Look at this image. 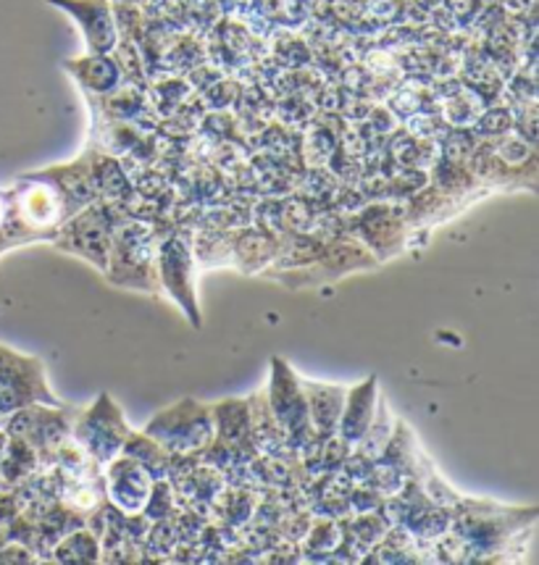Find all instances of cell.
Wrapping results in <instances>:
<instances>
[{
    "label": "cell",
    "instance_id": "cell-20",
    "mask_svg": "<svg viewBox=\"0 0 539 565\" xmlns=\"http://www.w3.org/2000/svg\"><path fill=\"white\" fill-rule=\"evenodd\" d=\"M392 434L395 431H392V426H390V413H387V405L382 403L379 405V411L374 413V422H371L369 431H366L361 443L356 445L358 452L366 455V458H371V460H379L382 458L384 447L390 445Z\"/></svg>",
    "mask_w": 539,
    "mask_h": 565
},
{
    "label": "cell",
    "instance_id": "cell-8",
    "mask_svg": "<svg viewBox=\"0 0 539 565\" xmlns=\"http://www.w3.org/2000/svg\"><path fill=\"white\" fill-rule=\"evenodd\" d=\"M64 405L47 387L45 366L40 358L13 353L0 344V422L27 405Z\"/></svg>",
    "mask_w": 539,
    "mask_h": 565
},
{
    "label": "cell",
    "instance_id": "cell-16",
    "mask_svg": "<svg viewBox=\"0 0 539 565\" xmlns=\"http://www.w3.org/2000/svg\"><path fill=\"white\" fill-rule=\"evenodd\" d=\"M40 452L22 437H9L6 450L0 455V473L9 481V487H22L38 473Z\"/></svg>",
    "mask_w": 539,
    "mask_h": 565
},
{
    "label": "cell",
    "instance_id": "cell-4",
    "mask_svg": "<svg viewBox=\"0 0 539 565\" xmlns=\"http://www.w3.org/2000/svg\"><path fill=\"white\" fill-rule=\"evenodd\" d=\"M156 234L154 226L142 222H129L114 230V245L106 277L116 287H133L142 292H158L156 277Z\"/></svg>",
    "mask_w": 539,
    "mask_h": 565
},
{
    "label": "cell",
    "instance_id": "cell-15",
    "mask_svg": "<svg viewBox=\"0 0 539 565\" xmlns=\"http://www.w3.org/2000/svg\"><path fill=\"white\" fill-rule=\"evenodd\" d=\"M64 68L80 82V87L87 95H103L114 93L116 87H121L124 74L119 64H116L114 53H103V56H82L74 61H64Z\"/></svg>",
    "mask_w": 539,
    "mask_h": 565
},
{
    "label": "cell",
    "instance_id": "cell-11",
    "mask_svg": "<svg viewBox=\"0 0 539 565\" xmlns=\"http://www.w3.org/2000/svg\"><path fill=\"white\" fill-rule=\"evenodd\" d=\"M74 19L85 38L87 56L114 53L119 43V24H116L114 3L110 0H47Z\"/></svg>",
    "mask_w": 539,
    "mask_h": 565
},
{
    "label": "cell",
    "instance_id": "cell-25",
    "mask_svg": "<svg viewBox=\"0 0 539 565\" xmlns=\"http://www.w3.org/2000/svg\"><path fill=\"white\" fill-rule=\"evenodd\" d=\"M6 443H9V434H6L3 426H0V455L6 450Z\"/></svg>",
    "mask_w": 539,
    "mask_h": 565
},
{
    "label": "cell",
    "instance_id": "cell-12",
    "mask_svg": "<svg viewBox=\"0 0 539 565\" xmlns=\"http://www.w3.org/2000/svg\"><path fill=\"white\" fill-rule=\"evenodd\" d=\"M108 473L103 479V489H106L108 502L121 513L135 515L142 513L145 502H148L150 492H154L156 479L150 477V471L140 460L129 458L121 452V458L116 455L114 460H108Z\"/></svg>",
    "mask_w": 539,
    "mask_h": 565
},
{
    "label": "cell",
    "instance_id": "cell-19",
    "mask_svg": "<svg viewBox=\"0 0 539 565\" xmlns=\"http://www.w3.org/2000/svg\"><path fill=\"white\" fill-rule=\"evenodd\" d=\"M361 222H363L361 234H363L366 245L371 247L377 243V253L382 250V245H390L395 253L403 247L405 222H400V218H392V216H384V209H377V211L371 209L361 218ZM377 260H379V255H377Z\"/></svg>",
    "mask_w": 539,
    "mask_h": 565
},
{
    "label": "cell",
    "instance_id": "cell-5",
    "mask_svg": "<svg viewBox=\"0 0 539 565\" xmlns=\"http://www.w3.org/2000/svg\"><path fill=\"white\" fill-rule=\"evenodd\" d=\"M266 403L289 447L295 452H306L316 443L314 426L308 418L306 392H303L300 376H295V371L282 358H272V384L266 390Z\"/></svg>",
    "mask_w": 539,
    "mask_h": 565
},
{
    "label": "cell",
    "instance_id": "cell-17",
    "mask_svg": "<svg viewBox=\"0 0 539 565\" xmlns=\"http://www.w3.org/2000/svg\"><path fill=\"white\" fill-rule=\"evenodd\" d=\"M124 455H129V458L140 460V463L148 468L150 477L156 481L158 479H166L169 473H175V455L166 452L161 445L156 443L154 437H148V434H140V431H129L127 443L121 447Z\"/></svg>",
    "mask_w": 539,
    "mask_h": 565
},
{
    "label": "cell",
    "instance_id": "cell-18",
    "mask_svg": "<svg viewBox=\"0 0 539 565\" xmlns=\"http://www.w3.org/2000/svg\"><path fill=\"white\" fill-rule=\"evenodd\" d=\"M51 555L59 563H98L103 557V547L93 529L80 526L61 536Z\"/></svg>",
    "mask_w": 539,
    "mask_h": 565
},
{
    "label": "cell",
    "instance_id": "cell-23",
    "mask_svg": "<svg viewBox=\"0 0 539 565\" xmlns=\"http://www.w3.org/2000/svg\"><path fill=\"white\" fill-rule=\"evenodd\" d=\"M38 557H34V553L27 544L11 540L9 544H3L0 547V563H34Z\"/></svg>",
    "mask_w": 539,
    "mask_h": 565
},
{
    "label": "cell",
    "instance_id": "cell-22",
    "mask_svg": "<svg viewBox=\"0 0 539 565\" xmlns=\"http://www.w3.org/2000/svg\"><path fill=\"white\" fill-rule=\"evenodd\" d=\"M17 250L11 232V195L9 190H0V255Z\"/></svg>",
    "mask_w": 539,
    "mask_h": 565
},
{
    "label": "cell",
    "instance_id": "cell-27",
    "mask_svg": "<svg viewBox=\"0 0 539 565\" xmlns=\"http://www.w3.org/2000/svg\"><path fill=\"white\" fill-rule=\"evenodd\" d=\"M110 3H137V0H110Z\"/></svg>",
    "mask_w": 539,
    "mask_h": 565
},
{
    "label": "cell",
    "instance_id": "cell-26",
    "mask_svg": "<svg viewBox=\"0 0 539 565\" xmlns=\"http://www.w3.org/2000/svg\"><path fill=\"white\" fill-rule=\"evenodd\" d=\"M6 489H11V487H9V481L3 479V473H0V492H6Z\"/></svg>",
    "mask_w": 539,
    "mask_h": 565
},
{
    "label": "cell",
    "instance_id": "cell-7",
    "mask_svg": "<svg viewBox=\"0 0 539 565\" xmlns=\"http://www.w3.org/2000/svg\"><path fill=\"white\" fill-rule=\"evenodd\" d=\"M129 426L124 422V413L108 392L95 399L87 411L74 416L72 424V443L85 450L98 466H106L116 455H121V447L129 437Z\"/></svg>",
    "mask_w": 539,
    "mask_h": 565
},
{
    "label": "cell",
    "instance_id": "cell-14",
    "mask_svg": "<svg viewBox=\"0 0 539 565\" xmlns=\"http://www.w3.org/2000/svg\"><path fill=\"white\" fill-rule=\"evenodd\" d=\"M300 382H303V392H306L308 418H310V426H314L316 439L335 437L348 390L340 387V384L306 382V379H300Z\"/></svg>",
    "mask_w": 539,
    "mask_h": 565
},
{
    "label": "cell",
    "instance_id": "cell-2",
    "mask_svg": "<svg viewBox=\"0 0 539 565\" xmlns=\"http://www.w3.org/2000/svg\"><path fill=\"white\" fill-rule=\"evenodd\" d=\"M145 434L175 458H195L209 450L213 439V408L184 397L150 418Z\"/></svg>",
    "mask_w": 539,
    "mask_h": 565
},
{
    "label": "cell",
    "instance_id": "cell-3",
    "mask_svg": "<svg viewBox=\"0 0 539 565\" xmlns=\"http://www.w3.org/2000/svg\"><path fill=\"white\" fill-rule=\"evenodd\" d=\"M379 260L377 255L369 250V247L356 243V239H337L329 247H321L314 258H308L306 264L297 266H285V271L279 268H272L266 271V277L289 289H303V287H321V285H335L342 277L356 271H369V268H377Z\"/></svg>",
    "mask_w": 539,
    "mask_h": 565
},
{
    "label": "cell",
    "instance_id": "cell-6",
    "mask_svg": "<svg viewBox=\"0 0 539 565\" xmlns=\"http://www.w3.org/2000/svg\"><path fill=\"white\" fill-rule=\"evenodd\" d=\"M156 277L158 289L177 302L184 319L192 323V329H200L203 316H200L195 289V255H192V245L182 232L169 234L163 243H158Z\"/></svg>",
    "mask_w": 539,
    "mask_h": 565
},
{
    "label": "cell",
    "instance_id": "cell-9",
    "mask_svg": "<svg viewBox=\"0 0 539 565\" xmlns=\"http://www.w3.org/2000/svg\"><path fill=\"white\" fill-rule=\"evenodd\" d=\"M468 158H472L474 174L497 188H524V179L535 184V148L516 137H487Z\"/></svg>",
    "mask_w": 539,
    "mask_h": 565
},
{
    "label": "cell",
    "instance_id": "cell-21",
    "mask_svg": "<svg viewBox=\"0 0 539 565\" xmlns=\"http://www.w3.org/2000/svg\"><path fill=\"white\" fill-rule=\"evenodd\" d=\"M345 542V534L340 529V523L331 521V515L327 521H316L314 529L308 532L306 540V557H319V555H331L337 547Z\"/></svg>",
    "mask_w": 539,
    "mask_h": 565
},
{
    "label": "cell",
    "instance_id": "cell-1",
    "mask_svg": "<svg viewBox=\"0 0 539 565\" xmlns=\"http://www.w3.org/2000/svg\"><path fill=\"white\" fill-rule=\"evenodd\" d=\"M11 195V232L17 247L34 243H53L68 218L80 209L66 195L53 167L22 174L9 190Z\"/></svg>",
    "mask_w": 539,
    "mask_h": 565
},
{
    "label": "cell",
    "instance_id": "cell-10",
    "mask_svg": "<svg viewBox=\"0 0 539 565\" xmlns=\"http://www.w3.org/2000/svg\"><path fill=\"white\" fill-rule=\"evenodd\" d=\"M53 245L64 253L80 255V258L89 260L98 271L106 274L110 245H114V226H110L108 211L103 209L101 200H95L77 216L68 218L53 237Z\"/></svg>",
    "mask_w": 539,
    "mask_h": 565
},
{
    "label": "cell",
    "instance_id": "cell-13",
    "mask_svg": "<svg viewBox=\"0 0 539 565\" xmlns=\"http://www.w3.org/2000/svg\"><path fill=\"white\" fill-rule=\"evenodd\" d=\"M379 397V379L369 376L363 384H358L356 390H350L345 395L342 416L337 424V437L342 439L348 447H356L363 439V434L369 431L371 422H374V408Z\"/></svg>",
    "mask_w": 539,
    "mask_h": 565
},
{
    "label": "cell",
    "instance_id": "cell-24",
    "mask_svg": "<svg viewBox=\"0 0 539 565\" xmlns=\"http://www.w3.org/2000/svg\"><path fill=\"white\" fill-rule=\"evenodd\" d=\"M13 521H17V513L0 510V547L13 540Z\"/></svg>",
    "mask_w": 539,
    "mask_h": 565
}]
</instances>
